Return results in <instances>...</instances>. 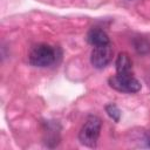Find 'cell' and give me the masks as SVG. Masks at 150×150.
Listing matches in <instances>:
<instances>
[{
    "label": "cell",
    "instance_id": "277c9868",
    "mask_svg": "<svg viewBox=\"0 0 150 150\" xmlns=\"http://www.w3.org/2000/svg\"><path fill=\"white\" fill-rule=\"evenodd\" d=\"M112 54L114 50L110 43L105 46L94 47L90 54V63L96 69H103L112 60Z\"/></svg>",
    "mask_w": 150,
    "mask_h": 150
},
{
    "label": "cell",
    "instance_id": "3957f363",
    "mask_svg": "<svg viewBox=\"0 0 150 150\" xmlns=\"http://www.w3.org/2000/svg\"><path fill=\"white\" fill-rule=\"evenodd\" d=\"M109 86L120 91V93H127V94H135L141 90V83L137 79H135L132 75H120L116 74L108 80Z\"/></svg>",
    "mask_w": 150,
    "mask_h": 150
},
{
    "label": "cell",
    "instance_id": "52a82bcc",
    "mask_svg": "<svg viewBox=\"0 0 150 150\" xmlns=\"http://www.w3.org/2000/svg\"><path fill=\"white\" fill-rule=\"evenodd\" d=\"M105 112L108 114V116L115 121V122H120L121 120V110L120 108L115 104V103H109L105 105Z\"/></svg>",
    "mask_w": 150,
    "mask_h": 150
},
{
    "label": "cell",
    "instance_id": "8992f818",
    "mask_svg": "<svg viewBox=\"0 0 150 150\" xmlns=\"http://www.w3.org/2000/svg\"><path fill=\"white\" fill-rule=\"evenodd\" d=\"M115 68H116V73L120 75H131L132 62H131V59L128 53L121 52L117 55L116 62H115Z\"/></svg>",
    "mask_w": 150,
    "mask_h": 150
},
{
    "label": "cell",
    "instance_id": "ba28073f",
    "mask_svg": "<svg viewBox=\"0 0 150 150\" xmlns=\"http://www.w3.org/2000/svg\"><path fill=\"white\" fill-rule=\"evenodd\" d=\"M134 48L136 49V52L138 54H146L150 49V45L146 40H144L142 38H137L134 40Z\"/></svg>",
    "mask_w": 150,
    "mask_h": 150
},
{
    "label": "cell",
    "instance_id": "5b68a950",
    "mask_svg": "<svg viewBox=\"0 0 150 150\" xmlns=\"http://www.w3.org/2000/svg\"><path fill=\"white\" fill-rule=\"evenodd\" d=\"M87 41L94 47L105 46V45L110 43L108 34L101 28H91V29H89V32L87 33Z\"/></svg>",
    "mask_w": 150,
    "mask_h": 150
},
{
    "label": "cell",
    "instance_id": "6da1fadb",
    "mask_svg": "<svg viewBox=\"0 0 150 150\" xmlns=\"http://www.w3.org/2000/svg\"><path fill=\"white\" fill-rule=\"evenodd\" d=\"M102 121L96 115H89L80 129L79 141L88 148H95L101 134Z\"/></svg>",
    "mask_w": 150,
    "mask_h": 150
},
{
    "label": "cell",
    "instance_id": "7a4b0ae2",
    "mask_svg": "<svg viewBox=\"0 0 150 150\" xmlns=\"http://www.w3.org/2000/svg\"><path fill=\"white\" fill-rule=\"evenodd\" d=\"M56 49L47 43H39L34 46L28 54V62L34 67H48L56 60Z\"/></svg>",
    "mask_w": 150,
    "mask_h": 150
},
{
    "label": "cell",
    "instance_id": "9c48e42d",
    "mask_svg": "<svg viewBox=\"0 0 150 150\" xmlns=\"http://www.w3.org/2000/svg\"><path fill=\"white\" fill-rule=\"evenodd\" d=\"M138 142H139V144L137 146L150 149V130L141 132V137H138Z\"/></svg>",
    "mask_w": 150,
    "mask_h": 150
}]
</instances>
